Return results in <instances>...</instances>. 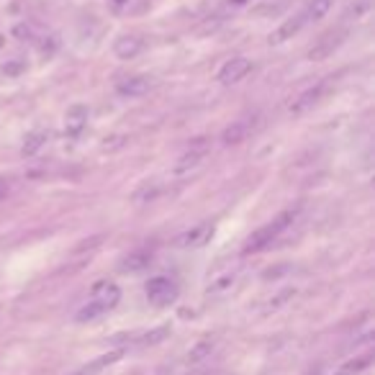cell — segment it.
Instances as JSON below:
<instances>
[{
    "label": "cell",
    "mask_w": 375,
    "mask_h": 375,
    "mask_svg": "<svg viewBox=\"0 0 375 375\" xmlns=\"http://www.w3.org/2000/svg\"><path fill=\"white\" fill-rule=\"evenodd\" d=\"M293 219H296V213H293V211L278 213L270 224H265V226H260L257 231H252V234H249L247 242H244V247H242V252H244V255H255V252H262L265 247H270L275 239L281 237L283 231L293 224Z\"/></svg>",
    "instance_id": "obj_1"
},
{
    "label": "cell",
    "mask_w": 375,
    "mask_h": 375,
    "mask_svg": "<svg viewBox=\"0 0 375 375\" xmlns=\"http://www.w3.org/2000/svg\"><path fill=\"white\" fill-rule=\"evenodd\" d=\"M147 301L152 303V306H170L178 301V285L175 281H170L167 275H157L152 281L147 283Z\"/></svg>",
    "instance_id": "obj_2"
},
{
    "label": "cell",
    "mask_w": 375,
    "mask_h": 375,
    "mask_svg": "<svg viewBox=\"0 0 375 375\" xmlns=\"http://www.w3.org/2000/svg\"><path fill=\"white\" fill-rule=\"evenodd\" d=\"M249 69H252V62H249L247 57H234V60H229L222 67L219 83H222V85H234V83H239V80H244V77L249 75Z\"/></svg>",
    "instance_id": "obj_3"
},
{
    "label": "cell",
    "mask_w": 375,
    "mask_h": 375,
    "mask_svg": "<svg viewBox=\"0 0 375 375\" xmlns=\"http://www.w3.org/2000/svg\"><path fill=\"white\" fill-rule=\"evenodd\" d=\"M211 237H213L211 224H196L193 229H185L183 234H178L172 244H175V247H201V244H206Z\"/></svg>",
    "instance_id": "obj_4"
},
{
    "label": "cell",
    "mask_w": 375,
    "mask_h": 375,
    "mask_svg": "<svg viewBox=\"0 0 375 375\" xmlns=\"http://www.w3.org/2000/svg\"><path fill=\"white\" fill-rule=\"evenodd\" d=\"M98 306H103L106 311H111L113 306H119V301H121V288L116 285V283L111 281H98L93 285V299Z\"/></svg>",
    "instance_id": "obj_5"
},
{
    "label": "cell",
    "mask_w": 375,
    "mask_h": 375,
    "mask_svg": "<svg viewBox=\"0 0 375 375\" xmlns=\"http://www.w3.org/2000/svg\"><path fill=\"white\" fill-rule=\"evenodd\" d=\"M303 24H306V16H303V13H301V16L288 18V21H283L273 34L267 36V44H270V47H281V44H285L288 39H293V36L299 34Z\"/></svg>",
    "instance_id": "obj_6"
},
{
    "label": "cell",
    "mask_w": 375,
    "mask_h": 375,
    "mask_svg": "<svg viewBox=\"0 0 375 375\" xmlns=\"http://www.w3.org/2000/svg\"><path fill=\"white\" fill-rule=\"evenodd\" d=\"M326 85H329V80H322V83H316V85L306 88V90H303L296 101L290 103V113H306L314 103L322 101V95H324Z\"/></svg>",
    "instance_id": "obj_7"
},
{
    "label": "cell",
    "mask_w": 375,
    "mask_h": 375,
    "mask_svg": "<svg viewBox=\"0 0 375 375\" xmlns=\"http://www.w3.org/2000/svg\"><path fill=\"white\" fill-rule=\"evenodd\" d=\"M344 42V34H342V31H337V34H326V36H322V39H319V44H314V47H311V49H308V60L311 62H319V60H326V57H332L334 54V49H337V47H340V44Z\"/></svg>",
    "instance_id": "obj_8"
},
{
    "label": "cell",
    "mask_w": 375,
    "mask_h": 375,
    "mask_svg": "<svg viewBox=\"0 0 375 375\" xmlns=\"http://www.w3.org/2000/svg\"><path fill=\"white\" fill-rule=\"evenodd\" d=\"M206 154H208V149L203 147H193V149H188L183 157H180L178 162L172 165V175H185V172L196 170V167H201V162L206 160Z\"/></svg>",
    "instance_id": "obj_9"
},
{
    "label": "cell",
    "mask_w": 375,
    "mask_h": 375,
    "mask_svg": "<svg viewBox=\"0 0 375 375\" xmlns=\"http://www.w3.org/2000/svg\"><path fill=\"white\" fill-rule=\"evenodd\" d=\"M149 88H152V80L147 75H134V77H126V80H121L116 90L119 95H126V98H139V95L149 93Z\"/></svg>",
    "instance_id": "obj_10"
},
{
    "label": "cell",
    "mask_w": 375,
    "mask_h": 375,
    "mask_svg": "<svg viewBox=\"0 0 375 375\" xmlns=\"http://www.w3.org/2000/svg\"><path fill=\"white\" fill-rule=\"evenodd\" d=\"M142 47H144V42H142L139 36H121V39H116V44H113V54H116L119 60H134L139 51H142Z\"/></svg>",
    "instance_id": "obj_11"
},
{
    "label": "cell",
    "mask_w": 375,
    "mask_h": 375,
    "mask_svg": "<svg viewBox=\"0 0 375 375\" xmlns=\"http://www.w3.org/2000/svg\"><path fill=\"white\" fill-rule=\"evenodd\" d=\"M88 124V108L85 106H72L67 108V116H65V128H67L69 137H77Z\"/></svg>",
    "instance_id": "obj_12"
},
{
    "label": "cell",
    "mask_w": 375,
    "mask_h": 375,
    "mask_svg": "<svg viewBox=\"0 0 375 375\" xmlns=\"http://www.w3.org/2000/svg\"><path fill=\"white\" fill-rule=\"evenodd\" d=\"M149 262H152V255L144 252V249H137V252H131V255H126L121 260L119 270L121 273H142Z\"/></svg>",
    "instance_id": "obj_13"
},
{
    "label": "cell",
    "mask_w": 375,
    "mask_h": 375,
    "mask_svg": "<svg viewBox=\"0 0 375 375\" xmlns=\"http://www.w3.org/2000/svg\"><path fill=\"white\" fill-rule=\"evenodd\" d=\"M121 355H124V350H116V352H106V355H101V358L90 360L85 367H80L75 375H98L101 370H106L108 365H113L116 360H121Z\"/></svg>",
    "instance_id": "obj_14"
},
{
    "label": "cell",
    "mask_w": 375,
    "mask_h": 375,
    "mask_svg": "<svg viewBox=\"0 0 375 375\" xmlns=\"http://www.w3.org/2000/svg\"><path fill=\"white\" fill-rule=\"evenodd\" d=\"M249 131H252V124H249V121H234V124L222 134V142L224 144H239V142L247 139Z\"/></svg>",
    "instance_id": "obj_15"
},
{
    "label": "cell",
    "mask_w": 375,
    "mask_h": 375,
    "mask_svg": "<svg viewBox=\"0 0 375 375\" xmlns=\"http://www.w3.org/2000/svg\"><path fill=\"white\" fill-rule=\"evenodd\" d=\"M44 142H47V131H42V128H36V131H31V134H26L24 147H21V154H24V157H34V154H39V149L44 147Z\"/></svg>",
    "instance_id": "obj_16"
},
{
    "label": "cell",
    "mask_w": 375,
    "mask_h": 375,
    "mask_svg": "<svg viewBox=\"0 0 375 375\" xmlns=\"http://www.w3.org/2000/svg\"><path fill=\"white\" fill-rule=\"evenodd\" d=\"M103 314H106V308L98 306L95 301H88L85 306H80V308H77L75 322H77V324H85V322H95V319H101Z\"/></svg>",
    "instance_id": "obj_17"
},
{
    "label": "cell",
    "mask_w": 375,
    "mask_h": 375,
    "mask_svg": "<svg viewBox=\"0 0 375 375\" xmlns=\"http://www.w3.org/2000/svg\"><path fill=\"white\" fill-rule=\"evenodd\" d=\"M332 6H334V0H311L303 16H306V21H322V18L332 10Z\"/></svg>",
    "instance_id": "obj_18"
},
{
    "label": "cell",
    "mask_w": 375,
    "mask_h": 375,
    "mask_svg": "<svg viewBox=\"0 0 375 375\" xmlns=\"http://www.w3.org/2000/svg\"><path fill=\"white\" fill-rule=\"evenodd\" d=\"M367 365H370V355H362V358H355L350 360V362H344L334 375H360Z\"/></svg>",
    "instance_id": "obj_19"
},
{
    "label": "cell",
    "mask_w": 375,
    "mask_h": 375,
    "mask_svg": "<svg viewBox=\"0 0 375 375\" xmlns=\"http://www.w3.org/2000/svg\"><path fill=\"white\" fill-rule=\"evenodd\" d=\"M213 350V342L211 340H203V342H198L193 350L188 352V362H201L203 358H208Z\"/></svg>",
    "instance_id": "obj_20"
},
{
    "label": "cell",
    "mask_w": 375,
    "mask_h": 375,
    "mask_svg": "<svg viewBox=\"0 0 375 375\" xmlns=\"http://www.w3.org/2000/svg\"><path fill=\"white\" fill-rule=\"evenodd\" d=\"M167 334H170V326L165 324V326H157V329H152V332H147L139 342H142V344H157V342H162Z\"/></svg>",
    "instance_id": "obj_21"
},
{
    "label": "cell",
    "mask_w": 375,
    "mask_h": 375,
    "mask_svg": "<svg viewBox=\"0 0 375 375\" xmlns=\"http://www.w3.org/2000/svg\"><path fill=\"white\" fill-rule=\"evenodd\" d=\"M293 296H296V288H285L283 293H278V296H275V299L267 303V311H275V308H281L283 303H285V301H290Z\"/></svg>",
    "instance_id": "obj_22"
},
{
    "label": "cell",
    "mask_w": 375,
    "mask_h": 375,
    "mask_svg": "<svg viewBox=\"0 0 375 375\" xmlns=\"http://www.w3.org/2000/svg\"><path fill=\"white\" fill-rule=\"evenodd\" d=\"M234 278H237L234 273H226L224 278L213 281V285H208V293H222V290H226V288L231 285V283H234Z\"/></svg>",
    "instance_id": "obj_23"
},
{
    "label": "cell",
    "mask_w": 375,
    "mask_h": 375,
    "mask_svg": "<svg viewBox=\"0 0 375 375\" xmlns=\"http://www.w3.org/2000/svg\"><path fill=\"white\" fill-rule=\"evenodd\" d=\"M24 69H26L24 60H10V62H6V65H3V72H6V77H16V75H21Z\"/></svg>",
    "instance_id": "obj_24"
},
{
    "label": "cell",
    "mask_w": 375,
    "mask_h": 375,
    "mask_svg": "<svg viewBox=\"0 0 375 375\" xmlns=\"http://www.w3.org/2000/svg\"><path fill=\"white\" fill-rule=\"evenodd\" d=\"M152 198H157V188L154 185H144L142 190L134 193V201H137V203H147V201H152Z\"/></svg>",
    "instance_id": "obj_25"
},
{
    "label": "cell",
    "mask_w": 375,
    "mask_h": 375,
    "mask_svg": "<svg viewBox=\"0 0 375 375\" xmlns=\"http://www.w3.org/2000/svg\"><path fill=\"white\" fill-rule=\"evenodd\" d=\"M124 144H126V137H111V139H106V144H103V152H111V149H121Z\"/></svg>",
    "instance_id": "obj_26"
},
{
    "label": "cell",
    "mask_w": 375,
    "mask_h": 375,
    "mask_svg": "<svg viewBox=\"0 0 375 375\" xmlns=\"http://www.w3.org/2000/svg\"><path fill=\"white\" fill-rule=\"evenodd\" d=\"M13 34L16 36H31V28H28V26H16V28H13Z\"/></svg>",
    "instance_id": "obj_27"
},
{
    "label": "cell",
    "mask_w": 375,
    "mask_h": 375,
    "mask_svg": "<svg viewBox=\"0 0 375 375\" xmlns=\"http://www.w3.org/2000/svg\"><path fill=\"white\" fill-rule=\"evenodd\" d=\"M3 44H6V36H0V49H3Z\"/></svg>",
    "instance_id": "obj_28"
},
{
    "label": "cell",
    "mask_w": 375,
    "mask_h": 375,
    "mask_svg": "<svg viewBox=\"0 0 375 375\" xmlns=\"http://www.w3.org/2000/svg\"><path fill=\"white\" fill-rule=\"evenodd\" d=\"M234 3H244V0H234Z\"/></svg>",
    "instance_id": "obj_29"
}]
</instances>
